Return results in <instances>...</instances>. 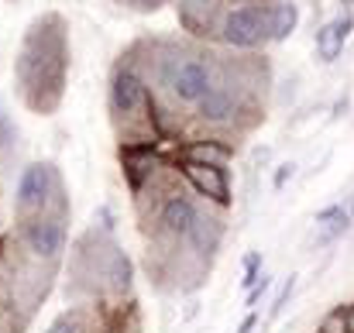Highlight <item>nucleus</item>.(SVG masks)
<instances>
[{
  "mask_svg": "<svg viewBox=\"0 0 354 333\" xmlns=\"http://www.w3.org/2000/svg\"><path fill=\"white\" fill-rule=\"evenodd\" d=\"M231 148L224 144V141H217V137H210V141H189L186 148H183V162H196V165H214V169H224L227 162H231Z\"/></svg>",
  "mask_w": 354,
  "mask_h": 333,
  "instance_id": "nucleus-13",
  "label": "nucleus"
},
{
  "mask_svg": "<svg viewBox=\"0 0 354 333\" xmlns=\"http://www.w3.org/2000/svg\"><path fill=\"white\" fill-rule=\"evenodd\" d=\"M24 244L35 258L41 261H55L66 247V227L62 217H35V220H24Z\"/></svg>",
  "mask_w": 354,
  "mask_h": 333,
  "instance_id": "nucleus-6",
  "label": "nucleus"
},
{
  "mask_svg": "<svg viewBox=\"0 0 354 333\" xmlns=\"http://www.w3.org/2000/svg\"><path fill=\"white\" fill-rule=\"evenodd\" d=\"M183 175L193 182V189H196L200 196L214 200L217 207H227V203H231V182H227V172H224V169L183 162Z\"/></svg>",
  "mask_w": 354,
  "mask_h": 333,
  "instance_id": "nucleus-8",
  "label": "nucleus"
},
{
  "mask_svg": "<svg viewBox=\"0 0 354 333\" xmlns=\"http://www.w3.org/2000/svg\"><path fill=\"white\" fill-rule=\"evenodd\" d=\"M268 285H272V278H265V275H261V282H258L254 289H248V299H244V303H248V310H254V306H258V299L268 292Z\"/></svg>",
  "mask_w": 354,
  "mask_h": 333,
  "instance_id": "nucleus-19",
  "label": "nucleus"
},
{
  "mask_svg": "<svg viewBox=\"0 0 354 333\" xmlns=\"http://www.w3.org/2000/svg\"><path fill=\"white\" fill-rule=\"evenodd\" d=\"M200 217V210H196V203L189 200V196H183V193H172L165 203H162V210H158V227L169 234V237H189V230H193V223Z\"/></svg>",
  "mask_w": 354,
  "mask_h": 333,
  "instance_id": "nucleus-9",
  "label": "nucleus"
},
{
  "mask_svg": "<svg viewBox=\"0 0 354 333\" xmlns=\"http://www.w3.org/2000/svg\"><path fill=\"white\" fill-rule=\"evenodd\" d=\"M217 35L224 45L231 48H258L265 41H272V14H268V3H237L227 7L221 24H217Z\"/></svg>",
  "mask_w": 354,
  "mask_h": 333,
  "instance_id": "nucleus-3",
  "label": "nucleus"
},
{
  "mask_svg": "<svg viewBox=\"0 0 354 333\" xmlns=\"http://www.w3.org/2000/svg\"><path fill=\"white\" fill-rule=\"evenodd\" d=\"M237 111H241V86H237L231 76L217 79L214 90L196 104L200 120H207V124H231L237 117Z\"/></svg>",
  "mask_w": 354,
  "mask_h": 333,
  "instance_id": "nucleus-7",
  "label": "nucleus"
},
{
  "mask_svg": "<svg viewBox=\"0 0 354 333\" xmlns=\"http://www.w3.org/2000/svg\"><path fill=\"white\" fill-rule=\"evenodd\" d=\"M292 175H296V165H292V162L279 165V172H275V189H282V186H286V182H289Z\"/></svg>",
  "mask_w": 354,
  "mask_h": 333,
  "instance_id": "nucleus-21",
  "label": "nucleus"
},
{
  "mask_svg": "<svg viewBox=\"0 0 354 333\" xmlns=\"http://www.w3.org/2000/svg\"><path fill=\"white\" fill-rule=\"evenodd\" d=\"M254 323H258V316H254V313H248V316H244V323L237 327V333H251L254 330Z\"/></svg>",
  "mask_w": 354,
  "mask_h": 333,
  "instance_id": "nucleus-22",
  "label": "nucleus"
},
{
  "mask_svg": "<svg viewBox=\"0 0 354 333\" xmlns=\"http://www.w3.org/2000/svg\"><path fill=\"white\" fill-rule=\"evenodd\" d=\"M268 14H272V41H286L296 31V24H299V10H296L292 0L268 3Z\"/></svg>",
  "mask_w": 354,
  "mask_h": 333,
  "instance_id": "nucleus-14",
  "label": "nucleus"
},
{
  "mask_svg": "<svg viewBox=\"0 0 354 333\" xmlns=\"http://www.w3.org/2000/svg\"><path fill=\"white\" fill-rule=\"evenodd\" d=\"M14 69H17L21 100L31 111L52 113L59 107L69 69V38H66V21L59 14H45L28 28Z\"/></svg>",
  "mask_w": 354,
  "mask_h": 333,
  "instance_id": "nucleus-1",
  "label": "nucleus"
},
{
  "mask_svg": "<svg viewBox=\"0 0 354 333\" xmlns=\"http://www.w3.org/2000/svg\"><path fill=\"white\" fill-rule=\"evenodd\" d=\"M292 289H296V275H289V278H286V285L279 289V296H275V303H272V310H268V320H275V316L286 310V303H289Z\"/></svg>",
  "mask_w": 354,
  "mask_h": 333,
  "instance_id": "nucleus-18",
  "label": "nucleus"
},
{
  "mask_svg": "<svg viewBox=\"0 0 354 333\" xmlns=\"http://www.w3.org/2000/svg\"><path fill=\"white\" fill-rule=\"evenodd\" d=\"M14 141H17V127H14V120L7 117V111L0 107V151H10Z\"/></svg>",
  "mask_w": 354,
  "mask_h": 333,
  "instance_id": "nucleus-16",
  "label": "nucleus"
},
{
  "mask_svg": "<svg viewBox=\"0 0 354 333\" xmlns=\"http://www.w3.org/2000/svg\"><path fill=\"white\" fill-rule=\"evenodd\" d=\"M48 333H83V327H80V316H62L55 327Z\"/></svg>",
  "mask_w": 354,
  "mask_h": 333,
  "instance_id": "nucleus-20",
  "label": "nucleus"
},
{
  "mask_svg": "<svg viewBox=\"0 0 354 333\" xmlns=\"http://www.w3.org/2000/svg\"><path fill=\"white\" fill-rule=\"evenodd\" d=\"M52 196H59V179H55L52 165H41V162L28 165L21 172V182H17V213L21 217H31V213L41 217V210L48 207Z\"/></svg>",
  "mask_w": 354,
  "mask_h": 333,
  "instance_id": "nucleus-5",
  "label": "nucleus"
},
{
  "mask_svg": "<svg viewBox=\"0 0 354 333\" xmlns=\"http://www.w3.org/2000/svg\"><path fill=\"white\" fill-rule=\"evenodd\" d=\"M261 282V254H248L244 261V289H254Z\"/></svg>",
  "mask_w": 354,
  "mask_h": 333,
  "instance_id": "nucleus-17",
  "label": "nucleus"
},
{
  "mask_svg": "<svg viewBox=\"0 0 354 333\" xmlns=\"http://www.w3.org/2000/svg\"><path fill=\"white\" fill-rule=\"evenodd\" d=\"M111 107H114L118 117H148V120H155V104H151V93H148L145 79L134 69H124V66L111 79Z\"/></svg>",
  "mask_w": 354,
  "mask_h": 333,
  "instance_id": "nucleus-4",
  "label": "nucleus"
},
{
  "mask_svg": "<svg viewBox=\"0 0 354 333\" xmlns=\"http://www.w3.org/2000/svg\"><path fill=\"white\" fill-rule=\"evenodd\" d=\"M351 28H354L351 14H341V17L327 21V24L317 31V55H320L324 62H334V59L344 52V41H348Z\"/></svg>",
  "mask_w": 354,
  "mask_h": 333,
  "instance_id": "nucleus-11",
  "label": "nucleus"
},
{
  "mask_svg": "<svg viewBox=\"0 0 354 333\" xmlns=\"http://www.w3.org/2000/svg\"><path fill=\"white\" fill-rule=\"evenodd\" d=\"M320 333H348V310H330L320 323Z\"/></svg>",
  "mask_w": 354,
  "mask_h": 333,
  "instance_id": "nucleus-15",
  "label": "nucleus"
},
{
  "mask_svg": "<svg viewBox=\"0 0 354 333\" xmlns=\"http://www.w3.org/2000/svg\"><path fill=\"white\" fill-rule=\"evenodd\" d=\"M186 240H189V247H193L196 254H203V258H214V254H217V247H221V240H224V223L217 220V217H207V213H200Z\"/></svg>",
  "mask_w": 354,
  "mask_h": 333,
  "instance_id": "nucleus-12",
  "label": "nucleus"
},
{
  "mask_svg": "<svg viewBox=\"0 0 354 333\" xmlns=\"http://www.w3.org/2000/svg\"><path fill=\"white\" fill-rule=\"evenodd\" d=\"M120 162H124V172H127V182H131L134 193H138L141 182L151 179L155 169H158L155 144H124V148H120Z\"/></svg>",
  "mask_w": 354,
  "mask_h": 333,
  "instance_id": "nucleus-10",
  "label": "nucleus"
},
{
  "mask_svg": "<svg viewBox=\"0 0 354 333\" xmlns=\"http://www.w3.org/2000/svg\"><path fill=\"white\" fill-rule=\"evenodd\" d=\"M162 79H165L169 93H172L179 104H193V107H196V104L214 90V83H217L214 62H210L207 55H186V52L165 59Z\"/></svg>",
  "mask_w": 354,
  "mask_h": 333,
  "instance_id": "nucleus-2",
  "label": "nucleus"
},
{
  "mask_svg": "<svg viewBox=\"0 0 354 333\" xmlns=\"http://www.w3.org/2000/svg\"><path fill=\"white\" fill-rule=\"evenodd\" d=\"M348 333H354V306L348 310Z\"/></svg>",
  "mask_w": 354,
  "mask_h": 333,
  "instance_id": "nucleus-23",
  "label": "nucleus"
}]
</instances>
